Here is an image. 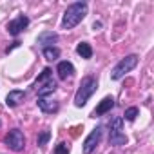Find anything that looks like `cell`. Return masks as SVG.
I'll list each match as a JSON object with an SVG mask.
<instances>
[{
  "instance_id": "6da1fadb",
  "label": "cell",
  "mask_w": 154,
  "mask_h": 154,
  "mask_svg": "<svg viewBox=\"0 0 154 154\" xmlns=\"http://www.w3.org/2000/svg\"><path fill=\"white\" fill-rule=\"evenodd\" d=\"M87 9H89V6H87V2H74V4H71L67 9H65V13H63V18H62V29H72V27H76L84 18H85V15H87Z\"/></svg>"
},
{
  "instance_id": "7a4b0ae2",
  "label": "cell",
  "mask_w": 154,
  "mask_h": 154,
  "mask_svg": "<svg viewBox=\"0 0 154 154\" xmlns=\"http://www.w3.org/2000/svg\"><path fill=\"white\" fill-rule=\"evenodd\" d=\"M96 89H98L96 78H93V76H84L78 91H76V94H74V105L76 107H84L87 103V100L94 94Z\"/></svg>"
},
{
  "instance_id": "3957f363",
  "label": "cell",
  "mask_w": 154,
  "mask_h": 154,
  "mask_svg": "<svg viewBox=\"0 0 154 154\" xmlns=\"http://www.w3.org/2000/svg\"><path fill=\"white\" fill-rule=\"evenodd\" d=\"M109 143L116 145V147L127 145V136L123 132V118H120V116L112 118L109 123Z\"/></svg>"
},
{
  "instance_id": "277c9868",
  "label": "cell",
  "mask_w": 154,
  "mask_h": 154,
  "mask_svg": "<svg viewBox=\"0 0 154 154\" xmlns=\"http://www.w3.org/2000/svg\"><path fill=\"white\" fill-rule=\"evenodd\" d=\"M136 65H138V56H136V54H129V56L122 58V60L114 65V69H112V72H111V78H112V80H122L123 76H125V72L132 71Z\"/></svg>"
},
{
  "instance_id": "5b68a950",
  "label": "cell",
  "mask_w": 154,
  "mask_h": 154,
  "mask_svg": "<svg viewBox=\"0 0 154 154\" xmlns=\"http://www.w3.org/2000/svg\"><path fill=\"white\" fill-rule=\"evenodd\" d=\"M6 145L11 149V150H15V152H20V150H24V147H26V136H24V132L20 131V129H13V131H9V134L6 136Z\"/></svg>"
},
{
  "instance_id": "8992f818",
  "label": "cell",
  "mask_w": 154,
  "mask_h": 154,
  "mask_svg": "<svg viewBox=\"0 0 154 154\" xmlns=\"http://www.w3.org/2000/svg\"><path fill=\"white\" fill-rule=\"evenodd\" d=\"M102 136H103V127H102V125H96V127L93 129V132H91V134L85 138V141H84V154H91V152L96 149V145L100 143Z\"/></svg>"
},
{
  "instance_id": "52a82bcc",
  "label": "cell",
  "mask_w": 154,
  "mask_h": 154,
  "mask_svg": "<svg viewBox=\"0 0 154 154\" xmlns=\"http://www.w3.org/2000/svg\"><path fill=\"white\" fill-rule=\"evenodd\" d=\"M27 26H29V18H27L26 15H18L17 18H13V20L8 24V33H9L11 36H18Z\"/></svg>"
},
{
  "instance_id": "ba28073f",
  "label": "cell",
  "mask_w": 154,
  "mask_h": 154,
  "mask_svg": "<svg viewBox=\"0 0 154 154\" xmlns=\"http://www.w3.org/2000/svg\"><path fill=\"white\" fill-rule=\"evenodd\" d=\"M36 103H38V107H40L44 112H47V114L58 112V109H60L58 100H54V98H51V96H40Z\"/></svg>"
},
{
  "instance_id": "9c48e42d",
  "label": "cell",
  "mask_w": 154,
  "mask_h": 154,
  "mask_svg": "<svg viewBox=\"0 0 154 154\" xmlns=\"http://www.w3.org/2000/svg\"><path fill=\"white\" fill-rule=\"evenodd\" d=\"M56 72H58V78H60V80H69V78H72V74H74V65H72L71 62L63 60V62L58 63Z\"/></svg>"
},
{
  "instance_id": "30bf717a",
  "label": "cell",
  "mask_w": 154,
  "mask_h": 154,
  "mask_svg": "<svg viewBox=\"0 0 154 154\" xmlns=\"http://www.w3.org/2000/svg\"><path fill=\"white\" fill-rule=\"evenodd\" d=\"M58 40V33H54V31H44V33H40L38 35V38H36V42L40 44V45H44V47H53V44Z\"/></svg>"
},
{
  "instance_id": "8fae6325",
  "label": "cell",
  "mask_w": 154,
  "mask_h": 154,
  "mask_svg": "<svg viewBox=\"0 0 154 154\" xmlns=\"http://www.w3.org/2000/svg\"><path fill=\"white\" fill-rule=\"evenodd\" d=\"M24 98H26L24 91H18V89L9 91L8 96H6V105L8 107H17V105H20V102H24Z\"/></svg>"
},
{
  "instance_id": "7c38bea8",
  "label": "cell",
  "mask_w": 154,
  "mask_h": 154,
  "mask_svg": "<svg viewBox=\"0 0 154 154\" xmlns=\"http://www.w3.org/2000/svg\"><path fill=\"white\" fill-rule=\"evenodd\" d=\"M114 107V98L112 96H105L100 103H98V107L94 109V116H102V114H107L111 109Z\"/></svg>"
},
{
  "instance_id": "4fadbf2b",
  "label": "cell",
  "mask_w": 154,
  "mask_h": 154,
  "mask_svg": "<svg viewBox=\"0 0 154 154\" xmlns=\"http://www.w3.org/2000/svg\"><path fill=\"white\" fill-rule=\"evenodd\" d=\"M56 87H58V85H56V82H54V80L51 78L49 82H45V84H42L40 87H36L38 98H40V96H51V94H53V93L56 91Z\"/></svg>"
},
{
  "instance_id": "5bb4252c",
  "label": "cell",
  "mask_w": 154,
  "mask_h": 154,
  "mask_svg": "<svg viewBox=\"0 0 154 154\" xmlns=\"http://www.w3.org/2000/svg\"><path fill=\"white\" fill-rule=\"evenodd\" d=\"M76 53H78L84 60L93 58V47H91V44H87V42H80L78 45H76Z\"/></svg>"
},
{
  "instance_id": "9a60e30c",
  "label": "cell",
  "mask_w": 154,
  "mask_h": 154,
  "mask_svg": "<svg viewBox=\"0 0 154 154\" xmlns=\"http://www.w3.org/2000/svg\"><path fill=\"white\" fill-rule=\"evenodd\" d=\"M51 78H53V71H51L49 67H45V69H44V71L40 72V76H38V78L35 80V84H33V87H35V89H36V87H40L42 84H45V82H49Z\"/></svg>"
},
{
  "instance_id": "2e32d148",
  "label": "cell",
  "mask_w": 154,
  "mask_h": 154,
  "mask_svg": "<svg viewBox=\"0 0 154 154\" xmlns=\"http://www.w3.org/2000/svg\"><path fill=\"white\" fill-rule=\"evenodd\" d=\"M42 54H44L45 60L54 62V60H58V56H60V49H58V47H44Z\"/></svg>"
},
{
  "instance_id": "e0dca14e",
  "label": "cell",
  "mask_w": 154,
  "mask_h": 154,
  "mask_svg": "<svg viewBox=\"0 0 154 154\" xmlns=\"http://www.w3.org/2000/svg\"><path fill=\"white\" fill-rule=\"evenodd\" d=\"M49 140H51V131H49V129H45V131H42V132L38 134L36 143H38V147H45Z\"/></svg>"
},
{
  "instance_id": "ac0fdd59",
  "label": "cell",
  "mask_w": 154,
  "mask_h": 154,
  "mask_svg": "<svg viewBox=\"0 0 154 154\" xmlns=\"http://www.w3.org/2000/svg\"><path fill=\"white\" fill-rule=\"evenodd\" d=\"M138 112H140V111H138V107H129V109L125 111V114H123V116H125V120H127V122H134V120H136V116H138Z\"/></svg>"
},
{
  "instance_id": "d6986e66",
  "label": "cell",
  "mask_w": 154,
  "mask_h": 154,
  "mask_svg": "<svg viewBox=\"0 0 154 154\" xmlns=\"http://www.w3.org/2000/svg\"><path fill=\"white\" fill-rule=\"evenodd\" d=\"M53 154H69V147L65 143H58L53 150Z\"/></svg>"
},
{
  "instance_id": "ffe728a7",
  "label": "cell",
  "mask_w": 154,
  "mask_h": 154,
  "mask_svg": "<svg viewBox=\"0 0 154 154\" xmlns=\"http://www.w3.org/2000/svg\"><path fill=\"white\" fill-rule=\"evenodd\" d=\"M100 27H102V22H94V24H93V29H94V31H98Z\"/></svg>"
},
{
  "instance_id": "44dd1931",
  "label": "cell",
  "mask_w": 154,
  "mask_h": 154,
  "mask_svg": "<svg viewBox=\"0 0 154 154\" xmlns=\"http://www.w3.org/2000/svg\"><path fill=\"white\" fill-rule=\"evenodd\" d=\"M0 125H2V122H0Z\"/></svg>"
}]
</instances>
